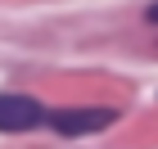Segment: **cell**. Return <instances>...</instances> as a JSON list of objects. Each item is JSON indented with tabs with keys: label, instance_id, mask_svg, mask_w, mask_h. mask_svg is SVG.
<instances>
[{
	"label": "cell",
	"instance_id": "obj_1",
	"mask_svg": "<svg viewBox=\"0 0 158 149\" xmlns=\"http://www.w3.org/2000/svg\"><path fill=\"white\" fill-rule=\"evenodd\" d=\"M118 122V109L109 104H90V109H54L50 113V126L59 136H95V131H109Z\"/></svg>",
	"mask_w": 158,
	"mask_h": 149
},
{
	"label": "cell",
	"instance_id": "obj_2",
	"mask_svg": "<svg viewBox=\"0 0 158 149\" xmlns=\"http://www.w3.org/2000/svg\"><path fill=\"white\" fill-rule=\"evenodd\" d=\"M50 122V113L41 109L32 95H0V131H32V126Z\"/></svg>",
	"mask_w": 158,
	"mask_h": 149
},
{
	"label": "cell",
	"instance_id": "obj_3",
	"mask_svg": "<svg viewBox=\"0 0 158 149\" xmlns=\"http://www.w3.org/2000/svg\"><path fill=\"white\" fill-rule=\"evenodd\" d=\"M149 23H154V27H158V5H149Z\"/></svg>",
	"mask_w": 158,
	"mask_h": 149
}]
</instances>
